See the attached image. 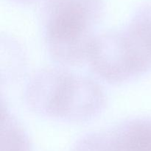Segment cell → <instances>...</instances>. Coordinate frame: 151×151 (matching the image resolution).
Wrapping results in <instances>:
<instances>
[{
  "instance_id": "6da1fadb",
  "label": "cell",
  "mask_w": 151,
  "mask_h": 151,
  "mask_svg": "<svg viewBox=\"0 0 151 151\" xmlns=\"http://www.w3.org/2000/svg\"><path fill=\"white\" fill-rule=\"evenodd\" d=\"M24 98L27 107L38 116L66 122L91 120L107 104V96L98 82L60 67L44 68L32 74Z\"/></svg>"
},
{
  "instance_id": "7a4b0ae2",
  "label": "cell",
  "mask_w": 151,
  "mask_h": 151,
  "mask_svg": "<svg viewBox=\"0 0 151 151\" xmlns=\"http://www.w3.org/2000/svg\"><path fill=\"white\" fill-rule=\"evenodd\" d=\"M103 81L119 84L151 71V7L139 10L119 30L96 35L87 58Z\"/></svg>"
},
{
  "instance_id": "3957f363",
  "label": "cell",
  "mask_w": 151,
  "mask_h": 151,
  "mask_svg": "<svg viewBox=\"0 0 151 151\" xmlns=\"http://www.w3.org/2000/svg\"><path fill=\"white\" fill-rule=\"evenodd\" d=\"M100 14L97 4L86 0H52L43 27L51 58L63 66H75L87 60Z\"/></svg>"
},
{
  "instance_id": "277c9868",
  "label": "cell",
  "mask_w": 151,
  "mask_h": 151,
  "mask_svg": "<svg viewBox=\"0 0 151 151\" xmlns=\"http://www.w3.org/2000/svg\"><path fill=\"white\" fill-rule=\"evenodd\" d=\"M1 151H32L25 130L8 107L1 102Z\"/></svg>"
},
{
  "instance_id": "5b68a950",
  "label": "cell",
  "mask_w": 151,
  "mask_h": 151,
  "mask_svg": "<svg viewBox=\"0 0 151 151\" xmlns=\"http://www.w3.org/2000/svg\"><path fill=\"white\" fill-rule=\"evenodd\" d=\"M72 151H128L111 127L81 137Z\"/></svg>"
}]
</instances>
